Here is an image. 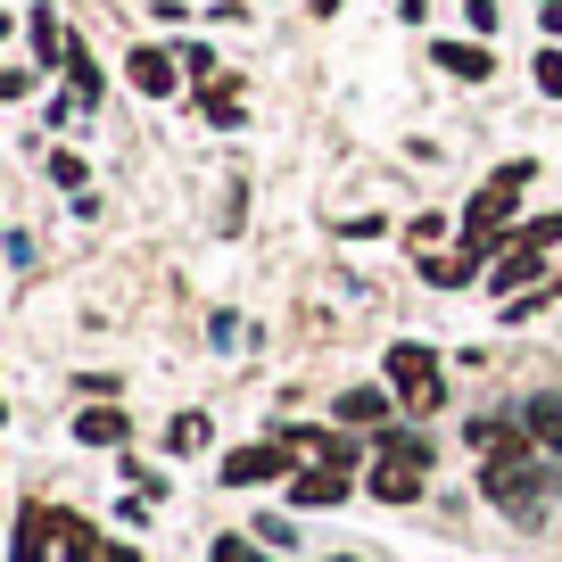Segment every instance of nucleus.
Listing matches in <instances>:
<instances>
[{
    "mask_svg": "<svg viewBox=\"0 0 562 562\" xmlns=\"http://www.w3.org/2000/svg\"><path fill=\"white\" fill-rule=\"evenodd\" d=\"M389 389H397V397L414 405V414H439V405H447L439 356L422 348V339H397V348H389Z\"/></svg>",
    "mask_w": 562,
    "mask_h": 562,
    "instance_id": "obj_1",
    "label": "nucleus"
},
{
    "mask_svg": "<svg viewBox=\"0 0 562 562\" xmlns=\"http://www.w3.org/2000/svg\"><path fill=\"white\" fill-rule=\"evenodd\" d=\"M480 488L496 496L505 513H538V463H529V447H505V456H488V472H480Z\"/></svg>",
    "mask_w": 562,
    "mask_h": 562,
    "instance_id": "obj_2",
    "label": "nucleus"
},
{
    "mask_svg": "<svg viewBox=\"0 0 562 562\" xmlns=\"http://www.w3.org/2000/svg\"><path fill=\"white\" fill-rule=\"evenodd\" d=\"M290 456H299L290 439H257V447H232V456H224V488H265V480H281V472H290Z\"/></svg>",
    "mask_w": 562,
    "mask_h": 562,
    "instance_id": "obj_3",
    "label": "nucleus"
},
{
    "mask_svg": "<svg viewBox=\"0 0 562 562\" xmlns=\"http://www.w3.org/2000/svg\"><path fill=\"white\" fill-rule=\"evenodd\" d=\"M430 67L456 75V83H488L496 58H488V42H430Z\"/></svg>",
    "mask_w": 562,
    "mask_h": 562,
    "instance_id": "obj_4",
    "label": "nucleus"
},
{
    "mask_svg": "<svg viewBox=\"0 0 562 562\" xmlns=\"http://www.w3.org/2000/svg\"><path fill=\"white\" fill-rule=\"evenodd\" d=\"M124 75H133L140 100H166V91H175V75H182V58H166V50H149V42H140V50L124 58Z\"/></svg>",
    "mask_w": 562,
    "mask_h": 562,
    "instance_id": "obj_5",
    "label": "nucleus"
},
{
    "mask_svg": "<svg viewBox=\"0 0 562 562\" xmlns=\"http://www.w3.org/2000/svg\"><path fill=\"white\" fill-rule=\"evenodd\" d=\"M50 538H58V513H50V505H25V513H18V546H9V562H42V554H50Z\"/></svg>",
    "mask_w": 562,
    "mask_h": 562,
    "instance_id": "obj_6",
    "label": "nucleus"
},
{
    "mask_svg": "<svg viewBox=\"0 0 562 562\" xmlns=\"http://www.w3.org/2000/svg\"><path fill=\"white\" fill-rule=\"evenodd\" d=\"M339 496H348V463H315V472L306 480H290V505H339Z\"/></svg>",
    "mask_w": 562,
    "mask_h": 562,
    "instance_id": "obj_7",
    "label": "nucleus"
},
{
    "mask_svg": "<svg viewBox=\"0 0 562 562\" xmlns=\"http://www.w3.org/2000/svg\"><path fill=\"white\" fill-rule=\"evenodd\" d=\"M75 439L83 447H116V439H133V414H124V405H91V414H75Z\"/></svg>",
    "mask_w": 562,
    "mask_h": 562,
    "instance_id": "obj_8",
    "label": "nucleus"
},
{
    "mask_svg": "<svg viewBox=\"0 0 562 562\" xmlns=\"http://www.w3.org/2000/svg\"><path fill=\"white\" fill-rule=\"evenodd\" d=\"M34 50H42V67H75V58H83V42H75L50 9H34Z\"/></svg>",
    "mask_w": 562,
    "mask_h": 562,
    "instance_id": "obj_9",
    "label": "nucleus"
},
{
    "mask_svg": "<svg viewBox=\"0 0 562 562\" xmlns=\"http://www.w3.org/2000/svg\"><path fill=\"white\" fill-rule=\"evenodd\" d=\"M472 273H480V248L472 240H463L456 257H422V281H430V290H463Z\"/></svg>",
    "mask_w": 562,
    "mask_h": 562,
    "instance_id": "obj_10",
    "label": "nucleus"
},
{
    "mask_svg": "<svg viewBox=\"0 0 562 562\" xmlns=\"http://www.w3.org/2000/svg\"><path fill=\"white\" fill-rule=\"evenodd\" d=\"M538 273H546V248L513 240V248H505V265H496V290H505V299H513V290H521V281H538Z\"/></svg>",
    "mask_w": 562,
    "mask_h": 562,
    "instance_id": "obj_11",
    "label": "nucleus"
},
{
    "mask_svg": "<svg viewBox=\"0 0 562 562\" xmlns=\"http://www.w3.org/2000/svg\"><path fill=\"white\" fill-rule=\"evenodd\" d=\"M58 554H67V562H91V554H100V529H91L83 513H58Z\"/></svg>",
    "mask_w": 562,
    "mask_h": 562,
    "instance_id": "obj_12",
    "label": "nucleus"
},
{
    "mask_svg": "<svg viewBox=\"0 0 562 562\" xmlns=\"http://www.w3.org/2000/svg\"><path fill=\"white\" fill-rule=\"evenodd\" d=\"M521 430H529V439H546V447H562V397L521 405Z\"/></svg>",
    "mask_w": 562,
    "mask_h": 562,
    "instance_id": "obj_13",
    "label": "nucleus"
},
{
    "mask_svg": "<svg viewBox=\"0 0 562 562\" xmlns=\"http://www.w3.org/2000/svg\"><path fill=\"white\" fill-rule=\"evenodd\" d=\"M207 439H215V430H207V414H175V430H166V447H175V456H199Z\"/></svg>",
    "mask_w": 562,
    "mask_h": 562,
    "instance_id": "obj_14",
    "label": "nucleus"
},
{
    "mask_svg": "<svg viewBox=\"0 0 562 562\" xmlns=\"http://www.w3.org/2000/svg\"><path fill=\"white\" fill-rule=\"evenodd\" d=\"M381 414H389L381 389H348V397H339V422H381Z\"/></svg>",
    "mask_w": 562,
    "mask_h": 562,
    "instance_id": "obj_15",
    "label": "nucleus"
},
{
    "mask_svg": "<svg viewBox=\"0 0 562 562\" xmlns=\"http://www.w3.org/2000/svg\"><path fill=\"white\" fill-rule=\"evenodd\" d=\"M513 240H529V248H554V240H562V207H554V215H538V224H521Z\"/></svg>",
    "mask_w": 562,
    "mask_h": 562,
    "instance_id": "obj_16",
    "label": "nucleus"
},
{
    "mask_svg": "<svg viewBox=\"0 0 562 562\" xmlns=\"http://www.w3.org/2000/svg\"><path fill=\"white\" fill-rule=\"evenodd\" d=\"M529 75H538L546 100H562V50H538V67H529Z\"/></svg>",
    "mask_w": 562,
    "mask_h": 562,
    "instance_id": "obj_17",
    "label": "nucleus"
},
{
    "mask_svg": "<svg viewBox=\"0 0 562 562\" xmlns=\"http://www.w3.org/2000/svg\"><path fill=\"white\" fill-rule=\"evenodd\" d=\"M50 182H67V191H83V158H75V149H50Z\"/></svg>",
    "mask_w": 562,
    "mask_h": 562,
    "instance_id": "obj_18",
    "label": "nucleus"
},
{
    "mask_svg": "<svg viewBox=\"0 0 562 562\" xmlns=\"http://www.w3.org/2000/svg\"><path fill=\"white\" fill-rule=\"evenodd\" d=\"M215 562H257V546L248 538H215Z\"/></svg>",
    "mask_w": 562,
    "mask_h": 562,
    "instance_id": "obj_19",
    "label": "nucleus"
},
{
    "mask_svg": "<svg viewBox=\"0 0 562 562\" xmlns=\"http://www.w3.org/2000/svg\"><path fill=\"white\" fill-rule=\"evenodd\" d=\"M538 25H546V34H562V0H538Z\"/></svg>",
    "mask_w": 562,
    "mask_h": 562,
    "instance_id": "obj_20",
    "label": "nucleus"
},
{
    "mask_svg": "<svg viewBox=\"0 0 562 562\" xmlns=\"http://www.w3.org/2000/svg\"><path fill=\"white\" fill-rule=\"evenodd\" d=\"M91 562H140V546H100Z\"/></svg>",
    "mask_w": 562,
    "mask_h": 562,
    "instance_id": "obj_21",
    "label": "nucleus"
},
{
    "mask_svg": "<svg viewBox=\"0 0 562 562\" xmlns=\"http://www.w3.org/2000/svg\"><path fill=\"white\" fill-rule=\"evenodd\" d=\"M331 9H339V0H315V18H331Z\"/></svg>",
    "mask_w": 562,
    "mask_h": 562,
    "instance_id": "obj_22",
    "label": "nucleus"
},
{
    "mask_svg": "<svg viewBox=\"0 0 562 562\" xmlns=\"http://www.w3.org/2000/svg\"><path fill=\"white\" fill-rule=\"evenodd\" d=\"M554 290H562V281H554Z\"/></svg>",
    "mask_w": 562,
    "mask_h": 562,
    "instance_id": "obj_23",
    "label": "nucleus"
}]
</instances>
